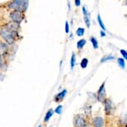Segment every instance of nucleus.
<instances>
[{"label":"nucleus","mask_w":127,"mask_h":127,"mask_svg":"<svg viewBox=\"0 0 127 127\" xmlns=\"http://www.w3.org/2000/svg\"><path fill=\"white\" fill-rule=\"evenodd\" d=\"M18 32H11L5 27L0 29V37L8 46H13L15 43V35Z\"/></svg>","instance_id":"nucleus-1"},{"label":"nucleus","mask_w":127,"mask_h":127,"mask_svg":"<svg viewBox=\"0 0 127 127\" xmlns=\"http://www.w3.org/2000/svg\"><path fill=\"white\" fill-rule=\"evenodd\" d=\"M28 6V0H13V2L8 4V8L11 10H18L24 13Z\"/></svg>","instance_id":"nucleus-2"},{"label":"nucleus","mask_w":127,"mask_h":127,"mask_svg":"<svg viewBox=\"0 0 127 127\" xmlns=\"http://www.w3.org/2000/svg\"><path fill=\"white\" fill-rule=\"evenodd\" d=\"M9 18L12 22L20 24L23 20V13L18 10H12L9 13Z\"/></svg>","instance_id":"nucleus-3"},{"label":"nucleus","mask_w":127,"mask_h":127,"mask_svg":"<svg viewBox=\"0 0 127 127\" xmlns=\"http://www.w3.org/2000/svg\"><path fill=\"white\" fill-rule=\"evenodd\" d=\"M87 123L85 117L81 115H77L74 118V127H87Z\"/></svg>","instance_id":"nucleus-4"},{"label":"nucleus","mask_w":127,"mask_h":127,"mask_svg":"<svg viewBox=\"0 0 127 127\" xmlns=\"http://www.w3.org/2000/svg\"><path fill=\"white\" fill-rule=\"evenodd\" d=\"M105 99V81H104L100 85L99 90L97 92V100L100 102H104Z\"/></svg>","instance_id":"nucleus-5"},{"label":"nucleus","mask_w":127,"mask_h":127,"mask_svg":"<svg viewBox=\"0 0 127 127\" xmlns=\"http://www.w3.org/2000/svg\"><path fill=\"white\" fill-rule=\"evenodd\" d=\"M105 105V113L107 116H111V111H112V101L109 98H105L104 100Z\"/></svg>","instance_id":"nucleus-6"},{"label":"nucleus","mask_w":127,"mask_h":127,"mask_svg":"<svg viewBox=\"0 0 127 127\" xmlns=\"http://www.w3.org/2000/svg\"><path fill=\"white\" fill-rule=\"evenodd\" d=\"M105 124V121L102 117L95 116L92 120V126L93 127H103Z\"/></svg>","instance_id":"nucleus-7"},{"label":"nucleus","mask_w":127,"mask_h":127,"mask_svg":"<svg viewBox=\"0 0 127 127\" xmlns=\"http://www.w3.org/2000/svg\"><path fill=\"white\" fill-rule=\"evenodd\" d=\"M5 28H8V30H10L11 32H18L19 28H20V26H19V23L12 22L11 21V22L6 23Z\"/></svg>","instance_id":"nucleus-8"},{"label":"nucleus","mask_w":127,"mask_h":127,"mask_svg":"<svg viewBox=\"0 0 127 127\" xmlns=\"http://www.w3.org/2000/svg\"><path fill=\"white\" fill-rule=\"evenodd\" d=\"M66 93H67V91H66V89L62 90L61 92H59L58 94H57L56 95H55L53 100H54L55 102H57V103H59V102L62 101L64 98H65L66 95Z\"/></svg>","instance_id":"nucleus-9"},{"label":"nucleus","mask_w":127,"mask_h":127,"mask_svg":"<svg viewBox=\"0 0 127 127\" xmlns=\"http://www.w3.org/2000/svg\"><path fill=\"white\" fill-rule=\"evenodd\" d=\"M82 13H83V17H84V22H85L87 27L89 28L91 26V21H90V18H89V13L87 10V8L85 6L82 7Z\"/></svg>","instance_id":"nucleus-10"},{"label":"nucleus","mask_w":127,"mask_h":127,"mask_svg":"<svg viewBox=\"0 0 127 127\" xmlns=\"http://www.w3.org/2000/svg\"><path fill=\"white\" fill-rule=\"evenodd\" d=\"M8 45L6 43H4L3 42H0V55L3 57H5L7 53L8 52Z\"/></svg>","instance_id":"nucleus-11"},{"label":"nucleus","mask_w":127,"mask_h":127,"mask_svg":"<svg viewBox=\"0 0 127 127\" xmlns=\"http://www.w3.org/2000/svg\"><path fill=\"white\" fill-rule=\"evenodd\" d=\"M52 115H53V110H52V109H49L48 111H47L46 116H45V117H44V120H43L44 123H47V122L49 121V120L51 119V117L52 116Z\"/></svg>","instance_id":"nucleus-12"},{"label":"nucleus","mask_w":127,"mask_h":127,"mask_svg":"<svg viewBox=\"0 0 127 127\" xmlns=\"http://www.w3.org/2000/svg\"><path fill=\"white\" fill-rule=\"evenodd\" d=\"M86 43H87V40L86 39L79 40L77 42V43H76V47H77L78 50H81L84 47V46L86 45Z\"/></svg>","instance_id":"nucleus-13"},{"label":"nucleus","mask_w":127,"mask_h":127,"mask_svg":"<svg viewBox=\"0 0 127 127\" xmlns=\"http://www.w3.org/2000/svg\"><path fill=\"white\" fill-rule=\"evenodd\" d=\"M117 63H118L119 66L121 69H125V68H126V62H125L124 58H121V57L118 58V59H117Z\"/></svg>","instance_id":"nucleus-14"},{"label":"nucleus","mask_w":127,"mask_h":127,"mask_svg":"<svg viewBox=\"0 0 127 127\" xmlns=\"http://www.w3.org/2000/svg\"><path fill=\"white\" fill-rule=\"evenodd\" d=\"M116 57L114 56H112V55H107V56H105L103 57L101 60H100V63H103V62H105L107 61H110V60H114Z\"/></svg>","instance_id":"nucleus-15"},{"label":"nucleus","mask_w":127,"mask_h":127,"mask_svg":"<svg viewBox=\"0 0 127 127\" xmlns=\"http://www.w3.org/2000/svg\"><path fill=\"white\" fill-rule=\"evenodd\" d=\"M90 41H91V42H92V46H93V48H94V49H97L98 47H99V45H98L97 40L95 39L94 37H91L90 38Z\"/></svg>","instance_id":"nucleus-16"},{"label":"nucleus","mask_w":127,"mask_h":127,"mask_svg":"<svg viewBox=\"0 0 127 127\" xmlns=\"http://www.w3.org/2000/svg\"><path fill=\"white\" fill-rule=\"evenodd\" d=\"M71 69L72 70V69L74 68V66H75V64H76V54L74 53V52H72V55H71Z\"/></svg>","instance_id":"nucleus-17"},{"label":"nucleus","mask_w":127,"mask_h":127,"mask_svg":"<svg viewBox=\"0 0 127 127\" xmlns=\"http://www.w3.org/2000/svg\"><path fill=\"white\" fill-rule=\"evenodd\" d=\"M97 22H98V23H99L100 27L101 28V29H102V30H104V31L106 30V28H105V25H104V23H103L102 20H101V18H100V14H98V15H97Z\"/></svg>","instance_id":"nucleus-18"},{"label":"nucleus","mask_w":127,"mask_h":127,"mask_svg":"<svg viewBox=\"0 0 127 127\" xmlns=\"http://www.w3.org/2000/svg\"><path fill=\"white\" fill-rule=\"evenodd\" d=\"M76 34L78 36V37H82V36L85 34V29L83 28H78L76 31Z\"/></svg>","instance_id":"nucleus-19"},{"label":"nucleus","mask_w":127,"mask_h":127,"mask_svg":"<svg viewBox=\"0 0 127 127\" xmlns=\"http://www.w3.org/2000/svg\"><path fill=\"white\" fill-rule=\"evenodd\" d=\"M88 62H89V61H88L87 58H83L81 62V67L82 69L87 68V66L88 65Z\"/></svg>","instance_id":"nucleus-20"},{"label":"nucleus","mask_w":127,"mask_h":127,"mask_svg":"<svg viewBox=\"0 0 127 127\" xmlns=\"http://www.w3.org/2000/svg\"><path fill=\"white\" fill-rule=\"evenodd\" d=\"M62 105H57V108L56 110H55V112L57 114V115H60V114H62Z\"/></svg>","instance_id":"nucleus-21"},{"label":"nucleus","mask_w":127,"mask_h":127,"mask_svg":"<svg viewBox=\"0 0 127 127\" xmlns=\"http://www.w3.org/2000/svg\"><path fill=\"white\" fill-rule=\"evenodd\" d=\"M121 54L122 55V57H123V58L124 59H126V61H127V52L126 51V50H124V49H121Z\"/></svg>","instance_id":"nucleus-22"},{"label":"nucleus","mask_w":127,"mask_h":127,"mask_svg":"<svg viewBox=\"0 0 127 127\" xmlns=\"http://www.w3.org/2000/svg\"><path fill=\"white\" fill-rule=\"evenodd\" d=\"M3 56H1L0 55V70H1L2 68L3 67V66H4V62H3Z\"/></svg>","instance_id":"nucleus-23"},{"label":"nucleus","mask_w":127,"mask_h":127,"mask_svg":"<svg viewBox=\"0 0 127 127\" xmlns=\"http://www.w3.org/2000/svg\"><path fill=\"white\" fill-rule=\"evenodd\" d=\"M65 31L66 33L69 32V23L68 22H66V25H65Z\"/></svg>","instance_id":"nucleus-24"},{"label":"nucleus","mask_w":127,"mask_h":127,"mask_svg":"<svg viewBox=\"0 0 127 127\" xmlns=\"http://www.w3.org/2000/svg\"><path fill=\"white\" fill-rule=\"evenodd\" d=\"M75 4H76V6L79 7L81 5V0H75Z\"/></svg>","instance_id":"nucleus-25"},{"label":"nucleus","mask_w":127,"mask_h":127,"mask_svg":"<svg viewBox=\"0 0 127 127\" xmlns=\"http://www.w3.org/2000/svg\"><path fill=\"white\" fill-rule=\"evenodd\" d=\"M100 36H101V37H105V32L104 30H102L101 32H100Z\"/></svg>","instance_id":"nucleus-26"},{"label":"nucleus","mask_w":127,"mask_h":127,"mask_svg":"<svg viewBox=\"0 0 127 127\" xmlns=\"http://www.w3.org/2000/svg\"><path fill=\"white\" fill-rule=\"evenodd\" d=\"M125 2H126V3L127 4V0H125Z\"/></svg>","instance_id":"nucleus-27"},{"label":"nucleus","mask_w":127,"mask_h":127,"mask_svg":"<svg viewBox=\"0 0 127 127\" xmlns=\"http://www.w3.org/2000/svg\"><path fill=\"white\" fill-rule=\"evenodd\" d=\"M38 127H42V126H38Z\"/></svg>","instance_id":"nucleus-28"}]
</instances>
